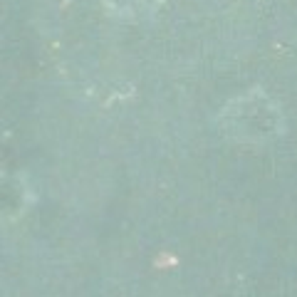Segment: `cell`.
I'll list each match as a JSON object with an SVG mask.
<instances>
[{
    "label": "cell",
    "mask_w": 297,
    "mask_h": 297,
    "mask_svg": "<svg viewBox=\"0 0 297 297\" xmlns=\"http://www.w3.org/2000/svg\"><path fill=\"white\" fill-rule=\"evenodd\" d=\"M107 12L124 22H142L158 12L163 0H102Z\"/></svg>",
    "instance_id": "2"
},
{
    "label": "cell",
    "mask_w": 297,
    "mask_h": 297,
    "mask_svg": "<svg viewBox=\"0 0 297 297\" xmlns=\"http://www.w3.org/2000/svg\"><path fill=\"white\" fill-rule=\"evenodd\" d=\"M285 112L263 87H248L218 112V129L235 144H270L285 134Z\"/></svg>",
    "instance_id": "1"
}]
</instances>
